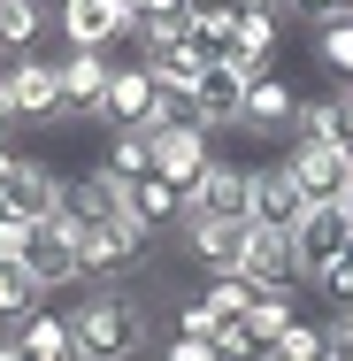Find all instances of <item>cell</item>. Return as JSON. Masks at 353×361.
<instances>
[{
  "label": "cell",
  "mask_w": 353,
  "mask_h": 361,
  "mask_svg": "<svg viewBox=\"0 0 353 361\" xmlns=\"http://www.w3.org/2000/svg\"><path fill=\"white\" fill-rule=\"evenodd\" d=\"M77 361H146L154 354V300L139 285H92L70 307Z\"/></svg>",
  "instance_id": "obj_1"
},
{
  "label": "cell",
  "mask_w": 353,
  "mask_h": 361,
  "mask_svg": "<svg viewBox=\"0 0 353 361\" xmlns=\"http://www.w3.org/2000/svg\"><path fill=\"white\" fill-rule=\"evenodd\" d=\"M77 238H85V231H77L70 216L31 223V231H23V254H16V262H23V277H31L39 292H70V285H85V254H77Z\"/></svg>",
  "instance_id": "obj_2"
},
{
  "label": "cell",
  "mask_w": 353,
  "mask_h": 361,
  "mask_svg": "<svg viewBox=\"0 0 353 361\" xmlns=\"http://www.w3.org/2000/svg\"><path fill=\"white\" fill-rule=\"evenodd\" d=\"M0 92H8L16 123H31V131H62V123H70V116H62L54 54H23V62H8V70H0Z\"/></svg>",
  "instance_id": "obj_3"
},
{
  "label": "cell",
  "mask_w": 353,
  "mask_h": 361,
  "mask_svg": "<svg viewBox=\"0 0 353 361\" xmlns=\"http://www.w3.org/2000/svg\"><path fill=\"white\" fill-rule=\"evenodd\" d=\"M77 254H85V285H131L146 269V254H154V238L131 216H116V223H100V231H85Z\"/></svg>",
  "instance_id": "obj_4"
},
{
  "label": "cell",
  "mask_w": 353,
  "mask_h": 361,
  "mask_svg": "<svg viewBox=\"0 0 353 361\" xmlns=\"http://www.w3.org/2000/svg\"><path fill=\"white\" fill-rule=\"evenodd\" d=\"M116 70H123L116 54H85V47H62V54H54V77H62V116H70V123H100Z\"/></svg>",
  "instance_id": "obj_5"
},
{
  "label": "cell",
  "mask_w": 353,
  "mask_h": 361,
  "mask_svg": "<svg viewBox=\"0 0 353 361\" xmlns=\"http://www.w3.org/2000/svg\"><path fill=\"white\" fill-rule=\"evenodd\" d=\"M54 31H62V47L116 54V47L131 39V0H62V8H54Z\"/></svg>",
  "instance_id": "obj_6"
},
{
  "label": "cell",
  "mask_w": 353,
  "mask_h": 361,
  "mask_svg": "<svg viewBox=\"0 0 353 361\" xmlns=\"http://www.w3.org/2000/svg\"><path fill=\"white\" fill-rule=\"evenodd\" d=\"M284 169L299 177V192H307V208H323V200H346V185H353V161L338 154L330 139H284V154H277Z\"/></svg>",
  "instance_id": "obj_7"
},
{
  "label": "cell",
  "mask_w": 353,
  "mask_h": 361,
  "mask_svg": "<svg viewBox=\"0 0 353 361\" xmlns=\"http://www.w3.org/2000/svg\"><path fill=\"white\" fill-rule=\"evenodd\" d=\"M299 216H307L299 177H292L284 161H254V169H246V223H254V231H292Z\"/></svg>",
  "instance_id": "obj_8"
},
{
  "label": "cell",
  "mask_w": 353,
  "mask_h": 361,
  "mask_svg": "<svg viewBox=\"0 0 353 361\" xmlns=\"http://www.w3.org/2000/svg\"><path fill=\"white\" fill-rule=\"evenodd\" d=\"M246 246H254V223H185L177 231V254L200 277H238L246 269Z\"/></svg>",
  "instance_id": "obj_9"
},
{
  "label": "cell",
  "mask_w": 353,
  "mask_h": 361,
  "mask_svg": "<svg viewBox=\"0 0 353 361\" xmlns=\"http://www.w3.org/2000/svg\"><path fill=\"white\" fill-rule=\"evenodd\" d=\"M292 131H299V92H292L277 70L254 77V85H246V108H238V139H277L284 146Z\"/></svg>",
  "instance_id": "obj_10"
},
{
  "label": "cell",
  "mask_w": 353,
  "mask_h": 361,
  "mask_svg": "<svg viewBox=\"0 0 353 361\" xmlns=\"http://www.w3.org/2000/svg\"><path fill=\"white\" fill-rule=\"evenodd\" d=\"M62 216H70L77 231L116 223V216H123V177H116L108 161H85V169H70V185H62Z\"/></svg>",
  "instance_id": "obj_11"
},
{
  "label": "cell",
  "mask_w": 353,
  "mask_h": 361,
  "mask_svg": "<svg viewBox=\"0 0 353 361\" xmlns=\"http://www.w3.org/2000/svg\"><path fill=\"white\" fill-rule=\"evenodd\" d=\"M62 185H70V177H62L47 154H16V177H8L0 200H8L16 223H47V216H62Z\"/></svg>",
  "instance_id": "obj_12"
},
{
  "label": "cell",
  "mask_w": 353,
  "mask_h": 361,
  "mask_svg": "<svg viewBox=\"0 0 353 361\" xmlns=\"http://www.w3.org/2000/svg\"><path fill=\"white\" fill-rule=\"evenodd\" d=\"M208 161H215V131H200V123L154 131V177H169L177 192H192V185L208 177Z\"/></svg>",
  "instance_id": "obj_13"
},
{
  "label": "cell",
  "mask_w": 353,
  "mask_h": 361,
  "mask_svg": "<svg viewBox=\"0 0 353 361\" xmlns=\"http://www.w3.org/2000/svg\"><path fill=\"white\" fill-rule=\"evenodd\" d=\"M185 223H246V169L215 154L208 177L185 192ZM185 223H177V231H185Z\"/></svg>",
  "instance_id": "obj_14"
},
{
  "label": "cell",
  "mask_w": 353,
  "mask_h": 361,
  "mask_svg": "<svg viewBox=\"0 0 353 361\" xmlns=\"http://www.w3.org/2000/svg\"><path fill=\"white\" fill-rule=\"evenodd\" d=\"M346 238H353V223H346V208L338 200H323V208H307V216L292 223V246H299V269H307V285L346 254Z\"/></svg>",
  "instance_id": "obj_15"
},
{
  "label": "cell",
  "mask_w": 353,
  "mask_h": 361,
  "mask_svg": "<svg viewBox=\"0 0 353 361\" xmlns=\"http://www.w3.org/2000/svg\"><path fill=\"white\" fill-rule=\"evenodd\" d=\"M246 85H254L246 70H230V62H208V70H200V85H192V123H200V131H238Z\"/></svg>",
  "instance_id": "obj_16"
},
{
  "label": "cell",
  "mask_w": 353,
  "mask_h": 361,
  "mask_svg": "<svg viewBox=\"0 0 353 361\" xmlns=\"http://www.w3.org/2000/svg\"><path fill=\"white\" fill-rule=\"evenodd\" d=\"M154 100L161 85L146 77V62H123L108 85V108H100V131H154Z\"/></svg>",
  "instance_id": "obj_17"
},
{
  "label": "cell",
  "mask_w": 353,
  "mask_h": 361,
  "mask_svg": "<svg viewBox=\"0 0 353 361\" xmlns=\"http://www.w3.org/2000/svg\"><path fill=\"white\" fill-rule=\"evenodd\" d=\"M238 277H254L261 292H299V285H307V269H299L292 231H254V246H246V269H238Z\"/></svg>",
  "instance_id": "obj_18"
},
{
  "label": "cell",
  "mask_w": 353,
  "mask_h": 361,
  "mask_svg": "<svg viewBox=\"0 0 353 361\" xmlns=\"http://www.w3.org/2000/svg\"><path fill=\"white\" fill-rule=\"evenodd\" d=\"M123 216L139 223L146 238H169V231L185 223V192H177L169 177H131V185H123Z\"/></svg>",
  "instance_id": "obj_19"
},
{
  "label": "cell",
  "mask_w": 353,
  "mask_h": 361,
  "mask_svg": "<svg viewBox=\"0 0 353 361\" xmlns=\"http://www.w3.org/2000/svg\"><path fill=\"white\" fill-rule=\"evenodd\" d=\"M47 39H54V8L47 0H0V70L39 54Z\"/></svg>",
  "instance_id": "obj_20"
},
{
  "label": "cell",
  "mask_w": 353,
  "mask_h": 361,
  "mask_svg": "<svg viewBox=\"0 0 353 361\" xmlns=\"http://www.w3.org/2000/svg\"><path fill=\"white\" fill-rule=\"evenodd\" d=\"M8 331H16V346H23L31 361H77V331H70V315H62V307H47V300H39L23 323H8Z\"/></svg>",
  "instance_id": "obj_21"
},
{
  "label": "cell",
  "mask_w": 353,
  "mask_h": 361,
  "mask_svg": "<svg viewBox=\"0 0 353 361\" xmlns=\"http://www.w3.org/2000/svg\"><path fill=\"white\" fill-rule=\"evenodd\" d=\"M277 39H284V16H277V8H261V16H238V39H230V70L269 77V54H277Z\"/></svg>",
  "instance_id": "obj_22"
},
{
  "label": "cell",
  "mask_w": 353,
  "mask_h": 361,
  "mask_svg": "<svg viewBox=\"0 0 353 361\" xmlns=\"http://www.w3.org/2000/svg\"><path fill=\"white\" fill-rule=\"evenodd\" d=\"M284 331H292V292H261V300H254V307L238 315V338H246V361L261 354L269 338H284Z\"/></svg>",
  "instance_id": "obj_23"
},
{
  "label": "cell",
  "mask_w": 353,
  "mask_h": 361,
  "mask_svg": "<svg viewBox=\"0 0 353 361\" xmlns=\"http://www.w3.org/2000/svg\"><path fill=\"white\" fill-rule=\"evenodd\" d=\"M139 62H146V77H154L161 92H185V100H192V85H200V70H208L192 47H154V54H139Z\"/></svg>",
  "instance_id": "obj_24"
},
{
  "label": "cell",
  "mask_w": 353,
  "mask_h": 361,
  "mask_svg": "<svg viewBox=\"0 0 353 361\" xmlns=\"http://www.w3.org/2000/svg\"><path fill=\"white\" fill-rule=\"evenodd\" d=\"M100 161H108L123 185H131V177H154V131H108Z\"/></svg>",
  "instance_id": "obj_25"
},
{
  "label": "cell",
  "mask_w": 353,
  "mask_h": 361,
  "mask_svg": "<svg viewBox=\"0 0 353 361\" xmlns=\"http://www.w3.org/2000/svg\"><path fill=\"white\" fill-rule=\"evenodd\" d=\"M315 62L330 70V85H353V16L315 23Z\"/></svg>",
  "instance_id": "obj_26"
},
{
  "label": "cell",
  "mask_w": 353,
  "mask_h": 361,
  "mask_svg": "<svg viewBox=\"0 0 353 361\" xmlns=\"http://www.w3.org/2000/svg\"><path fill=\"white\" fill-rule=\"evenodd\" d=\"M254 361H323V323H307V315H292V331L269 338Z\"/></svg>",
  "instance_id": "obj_27"
},
{
  "label": "cell",
  "mask_w": 353,
  "mask_h": 361,
  "mask_svg": "<svg viewBox=\"0 0 353 361\" xmlns=\"http://www.w3.org/2000/svg\"><path fill=\"white\" fill-rule=\"evenodd\" d=\"M39 300H47V292L23 277V262H0V331H8V323H23Z\"/></svg>",
  "instance_id": "obj_28"
},
{
  "label": "cell",
  "mask_w": 353,
  "mask_h": 361,
  "mask_svg": "<svg viewBox=\"0 0 353 361\" xmlns=\"http://www.w3.org/2000/svg\"><path fill=\"white\" fill-rule=\"evenodd\" d=\"M200 300H208V307H223V315L238 323V315L261 300V285H254V277H208V292H200Z\"/></svg>",
  "instance_id": "obj_29"
},
{
  "label": "cell",
  "mask_w": 353,
  "mask_h": 361,
  "mask_svg": "<svg viewBox=\"0 0 353 361\" xmlns=\"http://www.w3.org/2000/svg\"><path fill=\"white\" fill-rule=\"evenodd\" d=\"M315 292H323L330 307H353V238H346V254H338V262L315 277Z\"/></svg>",
  "instance_id": "obj_30"
},
{
  "label": "cell",
  "mask_w": 353,
  "mask_h": 361,
  "mask_svg": "<svg viewBox=\"0 0 353 361\" xmlns=\"http://www.w3.org/2000/svg\"><path fill=\"white\" fill-rule=\"evenodd\" d=\"M323 361H353V307H330V323H323Z\"/></svg>",
  "instance_id": "obj_31"
},
{
  "label": "cell",
  "mask_w": 353,
  "mask_h": 361,
  "mask_svg": "<svg viewBox=\"0 0 353 361\" xmlns=\"http://www.w3.org/2000/svg\"><path fill=\"white\" fill-rule=\"evenodd\" d=\"M161 361H223V346H208V338H185V331H169V338H161Z\"/></svg>",
  "instance_id": "obj_32"
},
{
  "label": "cell",
  "mask_w": 353,
  "mask_h": 361,
  "mask_svg": "<svg viewBox=\"0 0 353 361\" xmlns=\"http://www.w3.org/2000/svg\"><path fill=\"white\" fill-rule=\"evenodd\" d=\"M23 231H31V223H16V216H8V200H0V262L23 254Z\"/></svg>",
  "instance_id": "obj_33"
},
{
  "label": "cell",
  "mask_w": 353,
  "mask_h": 361,
  "mask_svg": "<svg viewBox=\"0 0 353 361\" xmlns=\"http://www.w3.org/2000/svg\"><path fill=\"white\" fill-rule=\"evenodd\" d=\"M8 177H16V146L0 139V192H8Z\"/></svg>",
  "instance_id": "obj_34"
},
{
  "label": "cell",
  "mask_w": 353,
  "mask_h": 361,
  "mask_svg": "<svg viewBox=\"0 0 353 361\" xmlns=\"http://www.w3.org/2000/svg\"><path fill=\"white\" fill-rule=\"evenodd\" d=\"M8 131H16V108H8V92H0V139H8Z\"/></svg>",
  "instance_id": "obj_35"
},
{
  "label": "cell",
  "mask_w": 353,
  "mask_h": 361,
  "mask_svg": "<svg viewBox=\"0 0 353 361\" xmlns=\"http://www.w3.org/2000/svg\"><path fill=\"white\" fill-rule=\"evenodd\" d=\"M338 208H346V223H353V185H346V200H338Z\"/></svg>",
  "instance_id": "obj_36"
}]
</instances>
